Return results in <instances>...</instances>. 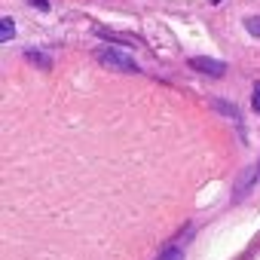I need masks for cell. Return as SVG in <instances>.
I'll list each match as a JSON object with an SVG mask.
<instances>
[{
    "label": "cell",
    "mask_w": 260,
    "mask_h": 260,
    "mask_svg": "<svg viewBox=\"0 0 260 260\" xmlns=\"http://www.w3.org/2000/svg\"><path fill=\"white\" fill-rule=\"evenodd\" d=\"M0 25H4V28H0V40H13V34H16V28H13V19H4Z\"/></svg>",
    "instance_id": "3"
},
{
    "label": "cell",
    "mask_w": 260,
    "mask_h": 260,
    "mask_svg": "<svg viewBox=\"0 0 260 260\" xmlns=\"http://www.w3.org/2000/svg\"><path fill=\"white\" fill-rule=\"evenodd\" d=\"M245 28H248L254 37H260V16H251V19L245 22Z\"/></svg>",
    "instance_id": "5"
},
{
    "label": "cell",
    "mask_w": 260,
    "mask_h": 260,
    "mask_svg": "<svg viewBox=\"0 0 260 260\" xmlns=\"http://www.w3.org/2000/svg\"><path fill=\"white\" fill-rule=\"evenodd\" d=\"M251 107H254V110L260 113V83L254 86V98H251Z\"/></svg>",
    "instance_id": "6"
},
{
    "label": "cell",
    "mask_w": 260,
    "mask_h": 260,
    "mask_svg": "<svg viewBox=\"0 0 260 260\" xmlns=\"http://www.w3.org/2000/svg\"><path fill=\"white\" fill-rule=\"evenodd\" d=\"M159 260H181V251H169V254H162Z\"/></svg>",
    "instance_id": "7"
},
{
    "label": "cell",
    "mask_w": 260,
    "mask_h": 260,
    "mask_svg": "<svg viewBox=\"0 0 260 260\" xmlns=\"http://www.w3.org/2000/svg\"><path fill=\"white\" fill-rule=\"evenodd\" d=\"M98 64L101 68H107V71H125V74H138V64H135V58L128 55V52H122V49H98Z\"/></svg>",
    "instance_id": "1"
},
{
    "label": "cell",
    "mask_w": 260,
    "mask_h": 260,
    "mask_svg": "<svg viewBox=\"0 0 260 260\" xmlns=\"http://www.w3.org/2000/svg\"><path fill=\"white\" fill-rule=\"evenodd\" d=\"M187 64H190L193 71L205 74V77H223V74H226V64H223V61H217V58H205V55H196V58H190Z\"/></svg>",
    "instance_id": "2"
},
{
    "label": "cell",
    "mask_w": 260,
    "mask_h": 260,
    "mask_svg": "<svg viewBox=\"0 0 260 260\" xmlns=\"http://www.w3.org/2000/svg\"><path fill=\"white\" fill-rule=\"evenodd\" d=\"M28 58H31V61H34V64H40V68H46V71H49V68H52V61H49V58H43V55H37V52H34V49H31V52H28Z\"/></svg>",
    "instance_id": "4"
}]
</instances>
